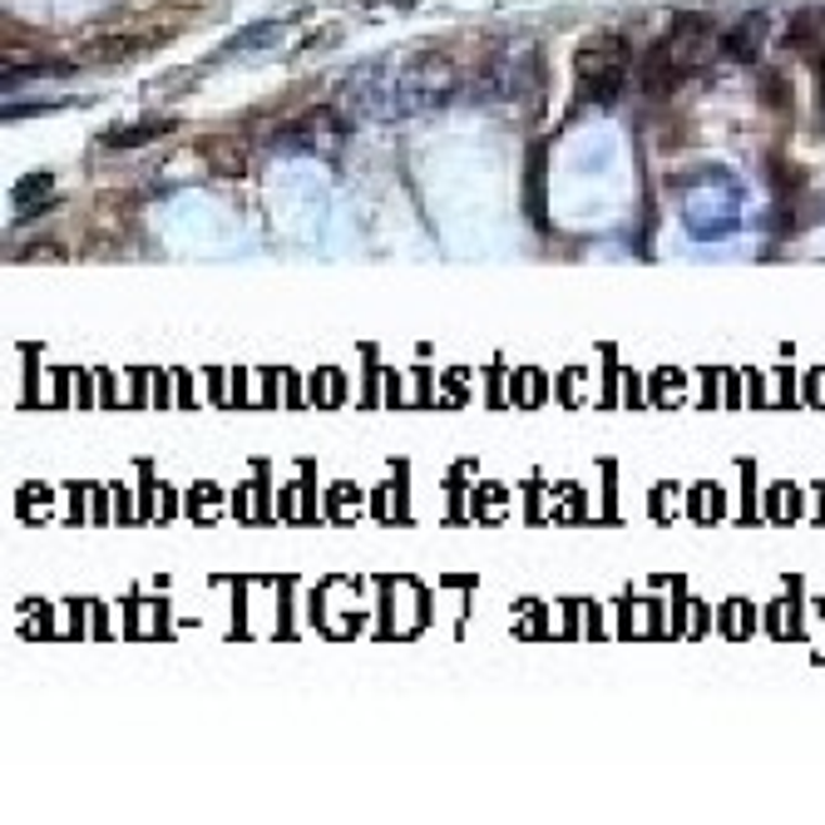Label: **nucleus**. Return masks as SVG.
I'll return each instance as SVG.
<instances>
[{"label":"nucleus","instance_id":"9d476101","mask_svg":"<svg viewBox=\"0 0 825 825\" xmlns=\"http://www.w3.org/2000/svg\"><path fill=\"white\" fill-rule=\"evenodd\" d=\"M544 164H549V149L534 144L529 154V173H525V212L534 228H549V208H544Z\"/></svg>","mask_w":825,"mask_h":825},{"label":"nucleus","instance_id":"1a4fd4ad","mask_svg":"<svg viewBox=\"0 0 825 825\" xmlns=\"http://www.w3.org/2000/svg\"><path fill=\"white\" fill-rule=\"evenodd\" d=\"M173 134V119L168 114H154V119H134V124H119L104 134V149H139V144H154V139H168Z\"/></svg>","mask_w":825,"mask_h":825},{"label":"nucleus","instance_id":"f03ea898","mask_svg":"<svg viewBox=\"0 0 825 825\" xmlns=\"http://www.w3.org/2000/svg\"><path fill=\"white\" fill-rule=\"evenodd\" d=\"M628 75H633V46L623 35H589L573 55V85H579V104H608L623 94Z\"/></svg>","mask_w":825,"mask_h":825},{"label":"nucleus","instance_id":"f257e3e1","mask_svg":"<svg viewBox=\"0 0 825 825\" xmlns=\"http://www.w3.org/2000/svg\"><path fill=\"white\" fill-rule=\"evenodd\" d=\"M722 50V35L707 15H682L658 46L643 55V90L647 94H668L672 85L692 79L697 69L712 65V55Z\"/></svg>","mask_w":825,"mask_h":825},{"label":"nucleus","instance_id":"0eeeda50","mask_svg":"<svg viewBox=\"0 0 825 825\" xmlns=\"http://www.w3.org/2000/svg\"><path fill=\"white\" fill-rule=\"evenodd\" d=\"M766 15L761 11H751V15H742V21L732 25V30L722 35V55H732V60H742V65H757L761 60V50H766Z\"/></svg>","mask_w":825,"mask_h":825},{"label":"nucleus","instance_id":"423d86ee","mask_svg":"<svg viewBox=\"0 0 825 825\" xmlns=\"http://www.w3.org/2000/svg\"><path fill=\"white\" fill-rule=\"evenodd\" d=\"M203 164L212 168V173H223V179H243L247 168H253V144L237 134H212L198 144Z\"/></svg>","mask_w":825,"mask_h":825},{"label":"nucleus","instance_id":"9b49d317","mask_svg":"<svg viewBox=\"0 0 825 825\" xmlns=\"http://www.w3.org/2000/svg\"><path fill=\"white\" fill-rule=\"evenodd\" d=\"M791 40H796V46H801L811 60L825 55V5H815V11H796Z\"/></svg>","mask_w":825,"mask_h":825},{"label":"nucleus","instance_id":"39448f33","mask_svg":"<svg viewBox=\"0 0 825 825\" xmlns=\"http://www.w3.org/2000/svg\"><path fill=\"white\" fill-rule=\"evenodd\" d=\"M282 144L312 149V154H336V149L346 144V119L336 109H317V114H307L301 124L282 129Z\"/></svg>","mask_w":825,"mask_h":825},{"label":"nucleus","instance_id":"ddd939ff","mask_svg":"<svg viewBox=\"0 0 825 825\" xmlns=\"http://www.w3.org/2000/svg\"><path fill=\"white\" fill-rule=\"evenodd\" d=\"M25 257H30V262H40V257H50V262H55V257H60V247H30V253H25Z\"/></svg>","mask_w":825,"mask_h":825},{"label":"nucleus","instance_id":"7ed1b4c3","mask_svg":"<svg viewBox=\"0 0 825 825\" xmlns=\"http://www.w3.org/2000/svg\"><path fill=\"white\" fill-rule=\"evenodd\" d=\"M460 90V65L446 50H415L401 69V85H396V100L401 109H436L450 94Z\"/></svg>","mask_w":825,"mask_h":825},{"label":"nucleus","instance_id":"6e6552de","mask_svg":"<svg viewBox=\"0 0 825 825\" xmlns=\"http://www.w3.org/2000/svg\"><path fill=\"white\" fill-rule=\"evenodd\" d=\"M50 203H55V179H50V173H25V179L11 189L15 218H40Z\"/></svg>","mask_w":825,"mask_h":825},{"label":"nucleus","instance_id":"4468645a","mask_svg":"<svg viewBox=\"0 0 825 825\" xmlns=\"http://www.w3.org/2000/svg\"><path fill=\"white\" fill-rule=\"evenodd\" d=\"M815 85H821V114H825V55L815 60Z\"/></svg>","mask_w":825,"mask_h":825},{"label":"nucleus","instance_id":"f8f14e48","mask_svg":"<svg viewBox=\"0 0 825 825\" xmlns=\"http://www.w3.org/2000/svg\"><path fill=\"white\" fill-rule=\"evenodd\" d=\"M282 30H287L282 21H262V25H253V30H237L233 40H228V50H233V55L237 50H262V46H272Z\"/></svg>","mask_w":825,"mask_h":825},{"label":"nucleus","instance_id":"20e7f679","mask_svg":"<svg viewBox=\"0 0 825 825\" xmlns=\"http://www.w3.org/2000/svg\"><path fill=\"white\" fill-rule=\"evenodd\" d=\"M539 85H544V65H539V50L529 40H514L504 46L490 65L480 69V90L490 100H539Z\"/></svg>","mask_w":825,"mask_h":825},{"label":"nucleus","instance_id":"2eb2a0df","mask_svg":"<svg viewBox=\"0 0 825 825\" xmlns=\"http://www.w3.org/2000/svg\"><path fill=\"white\" fill-rule=\"evenodd\" d=\"M396 5H405V11H411V5H415V0H396Z\"/></svg>","mask_w":825,"mask_h":825}]
</instances>
